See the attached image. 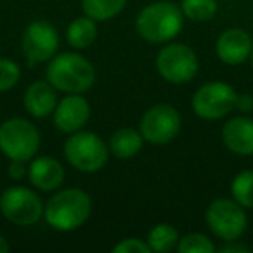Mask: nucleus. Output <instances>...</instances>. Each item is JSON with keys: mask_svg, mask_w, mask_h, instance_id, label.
Here are the masks:
<instances>
[{"mask_svg": "<svg viewBox=\"0 0 253 253\" xmlns=\"http://www.w3.org/2000/svg\"><path fill=\"white\" fill-rule=\"evenodd\" d=\"M92 198L80 187L57 189L43 205V220L57 232H73L88 220Z\"/></svg>", "mask_w": 253, "mask_h": 253, "instance_id": "f257e3e1", "label": "nucleus"}, {"mask_svg": "<svg viewBox=\"0 0 253 253\" xmlns=\"http://www.w3.org/2000/svg\"><path fill=\"white\" fill-rule=\"evenodd\" d=\"M45 80L63 94H87L95 84V68L80 50L57 52L47 63Z\"/></svg>", "mask_w": 253, "mask_h": 253, "instance_id": "f03ea898", "label": "nucleus"}, {"mask_svg": "<svg viewBox=\"0 0 253 253\" xmlns=\"http://www.w3.org/2000/svg\"><path fill=\"white\" fill-rule=\"evenodd\" d=\"M184 14L179 4L158 0L144 5L135 18L134 28L137 35L148 43L172 42L184 28Z\"/></svg>", "mask_w": 253, "mask_h": 253, "instance_id": "7ed1b4c3", "label": "nucleus"}, {"mask_svg": "<svg viewBox=\"0 0 253 253\" xmlns=\"http://www.w3.org/2000/svg\"><path fill=\"white\" fill-rule=\"evenodd\" d=\"M63 155L77 172L95 173L104 169L111 153L108 142L101 135L82 128L68 135L63 146Z\"/></svg>", "mask_w": 253, "mask_h": 253, "instance_id": "20e7f679", "label": "nucleus"}, {"mask_svg": "<svg viewBox=\"0 0 253 253\" xmlns=\"http://www.w3.org/2000/svg\"><path fill=\"white\" fill-rule=\"evenodd\" d=\"M42 146L39 126L26 118H9L0 123V151L7 160L30 162Z\"/></svg>", "mask_w": 253, "mask_h": 253, "instance_id": "39448f33", "label": "nucleus"}, {"mask_svg": "<svg viewBox=\"0 0 253 253\" xmlns=\"http://www.w3.org/2000/svg\"><path fill=\"white\" fill-rule=\"evenodd\" d=\"M238 92L231 84L222 80L207 82L200 85L191 99V109L205 122H218L236 109Z\"/></svg>", "mask_w": 253, "mask_h": 253, "instance_id": "423d86ee", "label": "nucleus"}, {"mask_svg": "<svg viewBox=\"0 0 253 253\" xmlns=\"http://www.w3.org/2000/svg\"><path fill=\"white\" fill-rule=\"evenodd\" d=\"M205 222L211 234L222 243L241 239L248 229L246 208L232 198H217L211 201L205 210Z\"/></svg>", "mask_w": 253, "mask_h": 253, "instance_id": "0eeeda50", "label": "nucleus"}, {"mask_svg": "<svg viewBox=\"0 0 253 253\" xmlns=\"http://www.w3.org/2000/svg\"><path fill=\"white\" fill-rule=\"evenodd\" d=\"M200 70V59L193 47L182 42H167L156 56V71L172 85L189 84Z\"/></svg>", "mask_w": 253, "mask_h": 253, "instance_id": "6e6552de", "label": "nucleus"}, {"mask_svg": "<svg viewBox=\"0 0 253 253\" xmlns=\"http://www.w3.org/2000/svg\"><path fill=\"white\" fill-rule=\"evenodd\" d=\"M43 201L32 187L11 186L0 194V213L14 225L28 227L43 218Z\"/></svg>", "mask_w": 253, "mask_h": 253, "instance_id": "1a4fd4ad", "label": "nucleus"}, {"mask_svg": "<svg viewBox=\"0 0 253 253\" xmlns=\"http://www.w3.org/2000/svg\"><path fill=\"white\" fill-rule=\"evenodd\" d=\"M182 128V116L167 102H158L146 109L139 122V130L146 142L153 146H167L179 135Z\"/></svg>", "mask_w": 253, "mask_h": 253, "instance_id": "9d476101", "label": "nucleus"}, {"mask_svg": "<svg viewBox=\"0 0 253 253\" xmlns=\"http://www.w3.org/2000/svg\"><path fill=\"white\" fill-rule=\"evenodd\" d=\"M61 39L56 26L45 19H35L25 28L21 37V50L30 66L49 63L59 52Z\"/></svg>", "mask_w": 253, "mask_h": 253, "instance_id": "9b49d317", "label": "nucleus"}, {"mask_svg": "<svg viewBox=\"0 0 253 253\" xmlns=\"http://www.w3.org/2000/svg\"><path fill=\"white\" fill-rule=\"evenodd\" d=\"M92 115V108L84 94H64L57 101V106L52 113L54 126L61 134H73L82 130L88 123Z\"/></svg>", "mask_w": 253, "mask_h": 253, "instance_id": "f8f14e48", "label": "nucleus"}, {"mask_svg": "<svg viewBox=\"0 0 253 253\" xmlns=\"http://www.w3.org/2000/svg\"><path fill=\"white\" fill-rule=\"evenodd\" d=\"M253 39L243 28H227L217 37L215 54L218 61L227 66H241L252 56Z\"/></svg>", "mask_w": 253, "mask_h": 253, "instance_id": "ddd939ff", "label": "nucleus"}, {"mask_svg": "<svg viewBox=\"0 0 253 253\" xmlns=\"http://www.w3.org/2000/svg\"><path fill=\"white\" fill-rule=\"evenodd\" d=\"M28 180L32 187L42 193L61 189L66 179V170L57 158L49 155H37L28 162Z\"/></svg>", "mask_w": 253, "mask_h": 253, "instance_id": "4468645a", "label": "nucleus"}, {"mask_svg": "<svg viewBox=\"0 0 253 253\" xmlns=\"http://www.w3.org/2000/svg\"><path fill=\"white\" fill-rule=\"evenodd\" d=\"M222 144L238 156H253V120L239 115L225 120L220 130Z\"/></svg>", "mask_w": 253, "mask_h": 253, "instance_id": "2eb2a0df", "label": "nucleus"}, {"mask_svg": "<svg viewBox=\"0 0 253 253\" xmlns=\"http://www.w3.org/2000/svg\"><path fill=\"white\" fill-rule=\"evenodd\" d=\"M59 92L52 87L47 80H35L25 88L23 94V106L25 111L32 118L43 120L52 116L54 109L57 106Z\"/></svg>", "mask_w": 253, "mask_h": 253, "instance_id": "dca6fc26", "label": "nucleus"}, {"mask_svg": "<svg viewBox=\"0 0 253 253\" xmlns=\"http://www.w3.org/2000/svg\"><path fill=\"white\" fill-rule=\"evenodd\" d=\"M144 137L141 130L134 126H120L109 135L108 148L116 160H132L144 148Z\"/></svg>", "mask_w": 253, "mask_h": 253, "instance_id": "f3484780", "label": "nucleus"}, {"mask_svg": "<svg viewBox=\"0 0 253 253\" xmlns=\"http://www.w3.org/2000/svg\"><path fill=\"white\" fill-rule=\"evenodd\" d=\"M99 37V28L97 21H94L88 16H78L75 18L70 25L66 26L64 32V39L66 43L73 50H85L97 40Z\"/></svg>", "mask_w": 253, "mask_h": 253, "instance_id": "a211bd4d", "label": "nucleus"}, {"mask_svg": "<svg viewBox=\"0 0 253 253\" xmlns=\"http://www.w3.org/2000/svg\"><path fill=\"white\" fill-rule=\"evenodd\" d=\"M179 238H180V234L175 225L169 224V222H160V224L153 225V227L149 229L146 241H148L151 252L169 253L177 248Z\"/></svg>", "mask_w": 253, "mask_h": 253, "instance_id": "6ab92c4d", "label": "nucleus"}, {"mask_svg": "<svg viewBox=\"0 0 253 253\" xmlns=\"http://www.w3.org/2000/svg\"><path fill=\"white\" fill-rule=\"evenodd\" d=\"M126 0H82V11L97 23H106L122 14Z\"/></svg>", "mask_w": 253, "mask_h": 253, "instance_id": "aec40b11", "label": "nucleus"}, {"mask_svg": "<svg viewBox=\"0 0 253 253\" xmlns=\"http://www.w3.org/2000/svg\"><path fill=\"white\" fill-rule=\"evenodd\" d=\"M184 18L193 23H208L217 16V0H180L179 4Z\"/></svg>", "mask_w": 253, "mask_h": 253, "instance_id": "412c9836", "label": "nucleus"}, {"mask_svg": "<svg viewBox=\"0 0 253 253\" xmlns=\"http://www.w3.org/2000/svg\"><path fill=\"white\" fill-rule=\"evenodd\" d=\"M231 198L243 208H253V170H243L236 173L231 182Z\"/></svg>", "mask_w": 253, "mask_h": 253, "instance_id": "4be33fe9", "label": "nucleus"}, {"mask_svg": "<svg viewBox=\"0 0 253 253\" xmlns=\"http://www.w3.org/2000/svg\"><path fill=\"white\" fill-rule=\"evenodd\" d=\"M175 252L179 253H215L217 246L210 239V236L203 232H187L180 236Z\"/></svg>", "mask_w": 253, "mask_h": 253, "instance_id": "5701e85b", "label": "nucleus"}, {"mask_svg": "<svg viewBox=\"0 0 253 253\" xmlns=\"http://www.w3.org/2000/svg\"><path fill=\"white\" fill-rule=\"evenodd\" d=\"M21 80V66L11 57H0V94L9 92Z\"/></svg>", "mask_w": 253, "mask_h": 253, "instance_id": "b1692460", "label": "nucleus"}, {"mask_svg": "<svg viewBox=\"0 0 253 253\" xmlns=\"http://www.w3.org/2000/svg\"><path fill=\"white\" fill-rule=\"evenodd\" d=\"M115 253H151L148 241L139 238H125L113 246Z\"/></svg>", "mask_w": 253, "mask_h": 253, "instance_id": "393cba45", "label": "nucleus"}, {"mask_svg": "<svg viewBox=\"0 0 253 253\" xmlns=\"http://www.w3.org/2000/svg\"><path fill=\"white\" fill-rule=\"evenodd\" d=\"M7 175L12 180H21L28 175V162H19V160H9Z\"/></svg>", "mask_w": 253, "mask_h": 253, "instance_id": "a878e982", "label": "nucleus"}, {"mask_svg": "<svg viewBox=\"0 0 253 253\" xmlns=\"http://www.w3.org/2000/svg\"><path fill=\"white\" fill-rule=\"evenodd\" d=\"M218 253H246L250 252V248L243 243H239V239H234V241H224V245L217 248Z\"/></svg>", "mask_w": 253, "mask_h": 253, "instance_id": "bb28decb", "label": "nucleus"}, {"mask_svg": "<svg viewBox=\"0 0 253 253\" xmlns=\"http://www.w3.org/2000/svg\"><path fill=\"white\" fill-rule=\"evenodd\" d=\"M236 109L243 115L253 111V95L252 94H238L236 97Z\"/></svg>", "mask_w": 253, "mask_h": 253, "instance_id": "cd10ccee", "label": "nucleus"}, {"mask_svg": "<svg viewBox=\"0 0 253 253\" xmlns=\"http://www.w3.org/2000/svg\"><path fill=\"white\" fill-rule=\"evenodd\" d=\"M9 250H11V245H9V241L5 239V236L0 234V253H9Z\"/></svg>", "mask_w": 253, "mask_h": 253, "instance_id": "c85d7f7f", "label": "nucleus"}, {"mask_svg": "<svg viewBox=\"0 0 253 253\" xmlns=\"http://www.w3.org/2000/svg\"><path fill=\"white\" fill-rule=\"evenodd\" d=\"M250 63H252V68H253V47H252V56H250Z\"/></svg>", "mask_w": 253, "mask_h": 253, "instance_id": "c756f323", "label": "nucleus"}]
</instances>
